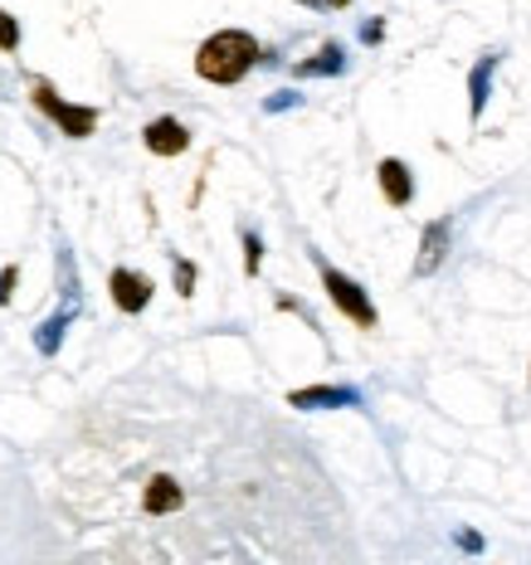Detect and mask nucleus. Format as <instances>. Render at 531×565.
I'll return each instance as SVG.
<instances>
[{"mask_svg": "<svg viewBox=\"0 0 531 565\" xmlns=\"http://www.w3.org/2000/svg\"><path fill=\"white\" fill-rule=\"evenodd\" d=\"M258 40L249 30H215L205 44L195 50V74L215 88H234L240 78H249V68L258 64Z\"/></svg>", "mask_w": 531, "mask_h": 565, "instance_id": "nucleus-1", "label": "nucleus"}, {"mask_svg": "<svg viewBox=\"0 0 531 565\" xmlns=\"http://www.w3.org/2000/svg\"><path fill=\"white\" fill-rule=\"evenodd\" d=\"M322 288H327V298H332V308L347 317V322H357L361 332H375V327H381V312H375L371 292H365L357 278H347L341 268L322 264Z\"/></svg>", "mask_w": 531, "mask_h": 565, "instance_id": "nucleus-2", "label": "nucleus"}, {"mask_svg": "<svg viewBox=\"0 0 531 565\" xmlns=\"http://www.w3.org/2000/svg\"><path fill=\"white\" fill-rule=\"evenodd\" d=\"M30 98H34V108H40L44 117H54V122H59V132H64V137H74V141L93 137V127H98V108H84V103H68V98H59L54 84H44V78H34Z\"/></svg>", "mask_w": 531, "mask_h": 565, "instance_id": "nucleus-3", "label": "nucleus"}, {"mask_svg": "<svg viewBox=\"0 0 531 565\" xmlns=\"http://www.w3.org/2000/svg\"><path fill=\"white\" fill-rule=\"evenodd\" d=\"M141 147H147L151 157H181V151H191V132H185V122H176V117H151L147 132H141Z\"/></svg>", "mask_w": 531, "mask_h": 565, "instance_id": "nucleus-4", "label": "nucleus"}, {"mask_svg": "<svg viewBox=\"0 0 531 565\" xmlns=\"http://www.w3.org/2000/svg\"><path fill=\"white\" fill-rule=\"evenodd\" d=\"M108 292H113L117 312H141L151 302V292H157V282H151L147 274H132V268H113Z\"/></svg>", "mask_w": 531, "mask_h": 565, "instance_id": "nucleus-5", "label": "nucleus"}, {"mask_svg": "<svg viewBox=\"0 0 531 565\" xmlns=\"http://www.w3.org/2000/svg\"><path fill=\"white\" fill-rule=\"evenodd\" d=\"M448 239H454L448 220H429V225H424V234H420V258H415V278L439 274V264L448 258Z\"/></svg>", "mask_w": 531, "mask_h": 565, "instance_id": "nucleus-6", "label": "nucleus"}, {"mask_svg": "<svg viewBox=\"0 0 531 565\" xmlns=\"http://www.w3.org/2000/svg\"><path fill=\"white\" fill-rule=\"evenodd\" d=\"M375 181H381V195H385V205H410L415 200V171L405 167L400 157H385L381 167H375Z\"/></svg>", "mask_w": 531, "mask_h": 565, "instance_id": "nucleus-7", "label": "nucleus"}, {"mask_svg": "<svg viewBox=\"0 0 531 565\" xmlns=\"http://www.w3.org/2000/svg\"><path fill=\"white\" fill-rule=\"evenodd\" d=\"M288 405L293 409H351V405H361V395L351 385H308V391H293Z\"/></svg>", "mask_w": 531, "mask_h": 565, "instance_id": "nucleus-8", "label": "nucleus"}, {"mask_svg": "<svg viewBox=\"0 0 531 565\" xmlns=\"http://www.w3.org/2000/svg\"><path fill=\"white\" fill-rule=\"evenodd\" d=\"M181 502H185V492L171 473H157L147 482V492H141V512L147 516H171V512H181Z\"/></svg>", "mask_w": 531, "mask_h": 565, "instance_id": "nucleus-9", "label": "nucleus"}, {"mask_svg": "<svg viewBox=\"0 0 531 565\" xmlns=\"http://www.w3.org/2000/svg\"><path fill=\"white\" fill-rule=\"evenodd\" d=\"M492 74H498V54L478 58L474 74H468V117L482 122V108H488V93H492Z\"/></svg>", "mask_w": 531, "mask_h": 565, "instance_id": "nucleus-10", "label": "nucleus"}, {"mask_svg": "<svg viewBox=\"0 0 531 565\" xmlns=\"http://www.w3.org/2000/svg\"><path fill=\"white\" fill-rule=\"evenodd\" d=\"M347 68V50L341 44H322L308 64H298V74H341Z\"/></svg>", "mask_w": 531, "mask_h": 565, "instance_id": "nucleus-11", "label": "nucleus"}, {"mask_svg": "<svg viewBox=\"0 0 531 565\" xmlns=\"http://www.w3.org/2000/svg\"><path fill=\"white\" fill-rule=\"evenodd\" d=\"M20 50V20L10 10H0V54H15Z\"/></svg>", "mask_w": 531, "mask_h": 565, "instance_id": "nucleus-12", "label": "nucleus"}, {"mask_svg": "<svg viewBox=\"0 0 531 565\" xmlns=\"http://www.w3.org/2000/svg\"><path fill=\"white\" fill-rule=\"evenodd\" d=\"M64 327H68V312H59L54 322H44V327H40L34 347H40V351H54V347H59V337H64Z\"/></svg>", "mask_w": 531, "mask_h": 565, "instance_id": "nucleus-13", "label": "nucleus"}, {"mask_svg": "<svg viewBox=\"0 0 531 565\" xmlns=\"http://www.w3.org/2000/svg\"><path fill=\"white\" fill-rule=\"evenodd\" d=\"M176 292H181V298L195 292V264L191 258H176Z\"/></svg>", "mask_w": 531, "mask_h": 565, "instance_id": "nucleus-14", "label": "nucleus"}, {"mask_svg": "<svg viewBox=\"0 0 531 565\" xmlns=\"http://www.w3.org/2000/svg\"><path fill=\"white\" fill-rule=\"evenodd\" d=\"M258 264H264V239H258V234H244V268L258 274Z\"/></svg>", "mask_w": 531, "mask_h": 565, "instance_id": "nucleus-15", "label": "nucleus"}, {"mask_svg": "<svg viewBox=\"0 0 531 565\" xmlns=\"http://www.w3.org/2000/svg\"><path fill=\"white\" fill-rule=\"evenodd\" d=\"M15 282H20V268L10 264L6 274H0V302H10V298H15Z\"/></svg>", "mask_w": 531, "mask_h": 565, "instance_id": "nucleus-16", "label": "nucleus"}, {"mask_svg": "<svg viewBox=\"0 0 531 565\" xmlns=\"http://www.w3.org/2000/svg\"><path fill=\"white\" fill-rule=\"evenodd\" d=\"M298 6H308V10H322V15H332V10H347L351 0H298Z\"/></svg>", "mask_w": 531, "mask_h": 565, "instance_id": "nucleus-17", "label": "nucleus"}, {"mask_svg": "<svg viewBox=\"0 0 531 565\" xmlns=\"http://www.w3.org/2000/svg\"><path fill=\"white\" fill-rule=\"evenodd\" d=\"M288 103H298V93H274V98H268V108H288Z\"/></svg>", "mask_w": 531, "mask_h": 565, "instance_id": "nucleus-18", "label": "nucleus"}]
</instances>
